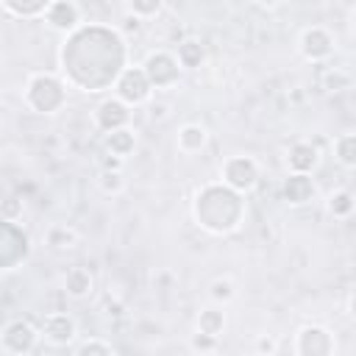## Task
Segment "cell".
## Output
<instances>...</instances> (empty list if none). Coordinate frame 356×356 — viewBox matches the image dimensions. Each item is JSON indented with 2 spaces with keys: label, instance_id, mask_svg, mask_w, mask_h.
Returning <instances> with one entry per match:
<instances>
[{
  "label": "cell",
  "instance_id": "d4e9b609",
  "mask_svg": "<svg viewBox=\"0 0 356 356\" xmlns=\"http://www.w3.org/2000/svg\"><path fill=\"white\" fill-rule=\"evenodd\" d=\"M100 186H103V192H120V189H122L120 172H117V170H106V172L100 175Z\"/></svg>",
  "mask_w": 356,
  "mask_h": 356
},
{
  "label": "cell",
  "instance_id": "4fadbf2b",
  "mask_svg": "<svg viewBox=\"0 0 356 356\" xmlns=\"http://www.w3.org/2000/svg\"><path fill=\"white\" fill-rule=\"evenodd\" d=\"M317 159H320V156H317V147L309 145V142L292 145V147H289V156H286L292 172H309V170H314Z\"/></svg>",
  "mask_w": 356,
  "mask_h": 356
},
{
  "label": "cell",
  "instance_id": "4316f807",
  "mask_svg": "<svg viewBox=\"0 0 356 356\" xmlns=\"http://www.w3.org/2000/svg\"><path fill=\"white\" fill-rule=\"evenodd\" d=\"M75 350H78V353H114V348H111L108 342H97V339H89V342L78 345Z\"/></svg>",
  "mask_w": 356,
  "mask_h": 356
},
{
  "label": "cell",
  "instance_id": "44dd1931",
  "mask_svg": "<svg viewBox=\"0 0 356 356\" xmlns=\"http://www.w3.org/2000/svg\"><path fill=\"white\" fill-rule=\"evenodd\" d=\"M14 14H25V17H31V14H39V11H44L53 0H3Z\"/></svg>",
  "mask_w": 356,
  "mask_h": 356
},
{
  "label": "cell",
  "instance_id": "2e32d148",
  "mask_svg": "<svg viewBox=\"0 0 356 356\" xmlns=\"http://www.w3.org/2000/svg\"><path fill=\"white\" fill-rule=\"evenodd\" d=\"M106 147H108V153H111V156L125 159V156L134 150V134H131L128 128L108 131V136H106Z\"/></svg>",
  "mask_w": 356,
  "mask_h": 356
},
{
  "label": "cell",
  "instance_id": "ffe728a7",
  "mask_svg": "<svg viewBox=\"0 0 356 356\" xmlns=\"http://www.w3.org/2000/svg\"><path fill=\"white\" fill-rule=\"evenodd\" d=\"M47 242L53 245V248H75V242H78V234L72 231V228H67V225H56V228H50V234H47Z\"/></svg>",
  "mask_w": 356,
  "mask_h": 356
},
{
  "label": "cell",
  "instance_id": "6da1fadb",
  "mask_svg": "<svg viewBox=\"0 0 356 356\" xmlns=\"http://www.w3.org/2000/svg\"><path fill=\"white\" fill-rule=\"evenodd\" d=\"M195 217L206 231H234L242 220V197L231 186H206L203 192H197Z\"/></svg>",
  "mask_w": 356,
  "mask_h": 356
},
{
  "label": "cell",
  "instance_id": "8992f818",
  "mask_svg": "<svg viewBox=\"0 0 356 356\" xmlns=\"http://www.w3.org/2000/svg\"><path fill=\"white\" fill-rule=\"evenodd\" d=\"M295 350L300 356H325V353H334V337L325 328H320V325H306L298 334Z\"/></svg>",
  "mask_w": 356,
  "mask_h": 356
},
{
  "label": "cell",
  "instance_id": "d6986e66",
  "mask_svg": "<svg viewBox=\"0 0 356 356\" xmlns=\"http://www.w3.org/2000/svg\"><path fill=\"white\" fill-rule=\"evenodd\" d=\"M178 64L181 67H197L200 61H203V47L197 44V42H184L181 47H178Z\"/></svg>",
  "mask_w": 356,
  "mask_h": 356
},
{
  "label": "cell",
  "instance_id": "30bf717a",
  "mask_svg": "<svg viewBox=\"0 0 356 356\" xmlns=\"http://www.w3.org/2000/svg\"><path fill=\"white\" fill-rule=\"evenodd\" d=\"M131 106H125L120 97H108V100H103L100 106H97V125L103 128V131H117V128H125V122L131 120V111H128Z\"/></svg>",
  "mask_w": 356,
  "mask_h": 356
},
{
  "label": "cell",
  "instance_id": "cb8c5ba5",
  "mask_svg": "<svg viewBox=\"0 0 356 356\" xmlns=\"http://www.w3.org/2000/svg\"><path fill=\"white\" fill-rule=\"evenodd\" d=\"M211 298H214L217 303H228V300L234 298V284H231L228 278H217V281L211 284Z\"/></svg>",
  "mask_w": 356,
  "mask_h": 356
},
{
  "label": "cell",
  "instance_id": "5bb4252c",
  "mask_svg": "<svg viewBox=\"0 0 356 356\" xmlns=\"http://www.w3.org/2000/svg\"><path fill=\"white\" fill-rule=\"evenodd\" d=\"M64 289H67V295H72V298H86V295L92 292V275H89V270L72 267V270L64 275Z\"/></svg>",
  "mask_w": 356,
  "mask_h": 356
},
{
  "label": "cell",
  "instance_id": "9c48e42d",
  "mask_svg": "<svg viewBox=\"0 0 356 356\" xmlns=\"http://www.w3.org/2000/svg\"><path fill=\"white\" fill-rule=\"evenodd\" d=\"M44 17H47V22L56 28V31H75L78 28V22H81V11H78V6L75 3H70V0H53L47 8H44Z\"/></svg>",
  "mask_w": 356,
  "mask_h": 356
},
{
  "label": "cell",
  "instance_id": "9a60e30c",
  "mask_svg": "<svg viewBox=\"0 0 356 356\" xmlns=\"http://www.w3.org/2000/svg\"><path fill=\"white\" fill-rule=\"evenodd\" d=\"M203 145H206V128L203 125H184L181 131H178V147L184 150V153H197V150H203Z\"/></svg>",
  "mask_w": 356,
  "mask_h": 356
},
{
  "label": "cell",
  "instance_id": "8fae6325",
  "mask_svg": "<svg viewBox=\"0 0 356 356\" xmlns=\"http://www.w3.org/2000/svg\"><path fill=\"white\" fill-rule=\"evenodd\" d=\"M42 334H44V339H50L56 345H67L75 337V320L67 314H50L42 323Z\"/></svg>",
  "mask_w": 356,
  "mask_h": 356
},
{
  "label": "cell",
  "instance_id": "ac0fdd59",
  "mask_svg": "<svg viewBox=\"0 0 356 356\" xmlns=\"http://www.w3.org/2000/svg\"><path fill=\"white\" fill-rule=\"evenodd\" d=\"M222 325H225V317H222L220 309H206L197 317V331H206V334H214L217 337L222 331Z\"/></svg>",
  "mask_w": 356,
  "mask_h": 356
},
{
  "label": "cell",
  "instance_id": "83f0119b",
  "mask_svg": "<svg viewBox=\"0 0 356 356\" xmlns=\"http://www.w3.org/2000/svg\"><path fill=\"white\" fill-rule=\"evenodd\" d=\"M261 6H267V8H273V6H278V0H259Z\"/></svg>",
  "mask_w": 356,
  "mask_h": 356
},
{
  "label": "cell",
  "instance_id": "52a82bcc",
  "mask_svg": "<svg viewBox=\"0 0 356 356\" xmlns=\"http://www.w3.org/2000/svg\"><path fill=\"white\" fill-rule=\"evenodd\" d=\"M36 339H39V331L28 320H14L3 331V345L11 353H28V350H33Z\"/></svg>",
  "mask_w": 356,
  "mask_h": 356
},
{
  "label": "cell",
  "instance_id": "7c38bea8",
  "mask_svg": "<svg viewBox=\"0 0 356 356\" xmlns=\"http://www.w3.org/2000/svg\"><path fill=\"white\" fill-rule=\"evenodd\" d=\"M284 195H286V200L295 203V206L309 203V200L314 197V184H312V178H309L306 172H292V175L286 178V184H284Z\"/></svg>",
  "mask_w": 356,
  "mask_h": 356
},
{
  "label": "cell",
  "instance_id": "7a4b0ae2",
  "mask_svg": "<svg viewBox=\"0 0 356 356\" xmlns=\"http://www.w3.org/2000/svg\"><path fill=\"white\" fill-rule=\"evenodd\" d=\"M25 100L42 111V114H53L64 106V83L53 75H33L28 81V92H25Z\"/></svg>",
  "mask_w": 356,
  "mask_h": 356
},
{
  "label": "cell",
  "instance_id": "7402d4cb",
  "mask_svg": "<svg viewBox=\"0 0 356 356\" xmlns=\"http://www.w3.org/2000/svg\"><path fill=\"white\" fill-rule=\"evenodd\" d=\"M328 209H331L337 217H348L350 209H353V197H350V192H337V195H331Z\"/></svg>",
  "mask_w": 356,
  "mask_h": 356
},
{
  "label": "cell",
  "instance_id": "603a6c76",
  "mask_svg": "<svg viewBox=\"0 0 356 356\" xmlns=\"http://www.w3.org/2000/svg\"><path fill=\"white\" fill-rule=\"evenodd\" d=\"M128 8L134 17H153L161 8V0H128Z\"/></svg>",
  "mask_w": 356,
  "mask_h": 356
},
{
  "label": "cell",
  "instance_id": "3957f363",
  "mask_svg": "<svg viewBox=\"0 0 356 356\" xmlns=\"http://www.w3.org/2000/svg\"><path fill=\"white\" fill-rule=\"evenodd\" d=\"M150 92H153V86H150V81H147V75H145L142 67H128V70H122L117 75V97L125 106L145 103L150 97Z\"/></svg>",
  "mask_w": 356,
  "mask_h": 356
},
{
  "label": "cell",
  "instance_id": "5b68a950",
  "mask_svg": "<svg viewBox=\"0 0 356 356\" xmlns=\"http://www.w3.org/2000/svg\"><path fill=\"white\" fill-rule=\"evenodd\" d=\"M142 70H145L150 86H159V89H161V86H172V83L178 81L181 64H178L175 56L159 50V53H150V56H147V61L142 64Z\"/></svg>",
  "mask_w": 356,
  "mask_h": 356
},
{
  "label": "cell",
  "instance_id": "e0dca14e",
  "mask_svg": "<svg viewBox=\"0 0 356 356\" xmlns=\"http://www.w3.org/2000/svg\"><path fill=\"white\" fill-rule=\"evenodd\" d=\"M334 150H337V159H339L345 167H353V164H356V136H353V134H342V136L334 142Z\"/></svg>",
  "mask_w": 356,
  "mask_h": 356
},
{
  "label": "cell",
  "instance_id": "484cf974",
  "mask_svg": "<svg viewBox=\"0 0 356 356\" xmlns=\"http://www.w3.org/2000/svg\"><path fill=\"white\" fill-rule=\"evenodd\" d=\"M192 348L195 350H214L217 348V337L214 334H206V331H197L192 337Z\"/></svg>",
  "mask_w": 356,
  "mask_h": 356
},
{
  "label": "cell",
  "instance_id": "ba28073f",
  "mask_svg": "<svg viewBox=\"0 0 356 356\" xmlns=\"http://www.w3.org/2000/svg\"><path fill=\"white\" fill-rule=\"evenodd\" d=\"M331 50H334V39L325 28H306L300 33V53L309 61H323L331 56Z\"/></svg>",
  "mask_w": 356,
  "mask_h": 356
},
{
  "label": "cell",
  "instance_id": "277c9868",
  "mask_svg": "<svg viewBox=\"0 0 356 356\" xmlns=\"http://www.w3.org/2000/svg\"><path fill=\"white\" fill-rule=\"evenodd\" d=\"M222 181H225V186H231L236 192H248L259 181V167L248 156H231L222 164Z\"/></svg>",
  "mask_w": 356,
  "mask_h": 356
}]
</instances>
